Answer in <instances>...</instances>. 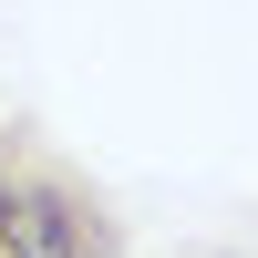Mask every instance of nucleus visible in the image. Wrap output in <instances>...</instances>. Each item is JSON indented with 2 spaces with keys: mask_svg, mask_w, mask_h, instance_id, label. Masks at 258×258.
<instances>
[{
  "mask_svg": "<svg viewBox=\"0 0 258 258\" xmlns=\"http://www.w3.org/2000/svg\"><path fill=\"white\" fill-rule=\"evenodd\" d=\"M0 258H124L114 207L11 124H0Z\"/></svg>",
  "mask_w": 258,
  "mask_h": 258,
  "instance_id": "f257e3e1",
  "label": "nucleus"
}]
</instances>
